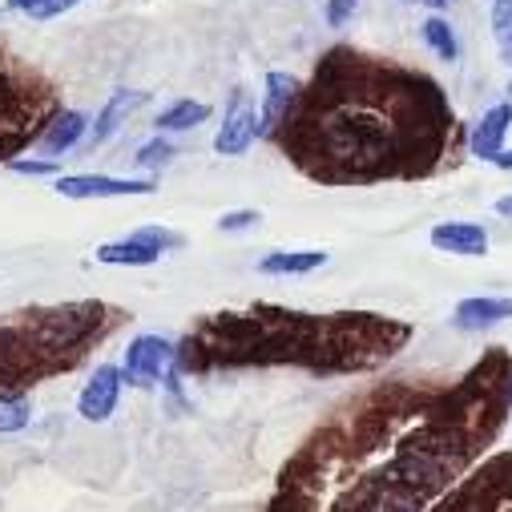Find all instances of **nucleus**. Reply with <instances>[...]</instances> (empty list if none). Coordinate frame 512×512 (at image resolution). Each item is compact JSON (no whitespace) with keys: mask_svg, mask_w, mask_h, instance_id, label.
I'll use <instances>...</instances> for the list:
<instances>
[{"mask_svg":"<svg viewBox=\"0 0 512 512\" xmlns=\"http://www.w3.org/2000/svg\"><path fill=\"white\" fill-rule=\"evenodd\" d=\"M512 412V355L456 379H388L343 400L279 468L267 512H428Z\"/></svg>","mask_w":512,"mask_h":512,"instance_id":"1","label":"nucleus"},{"mask_svg":"<svg viewBox=\"0 0 512 512\" xmlns=\"http://www.w3.org/2000/svg\"><path fill=\"white\" fill-rule=\"evenodd\" d=\"M275 146L315 186L428 182L460 162L464 130L432 73L335 45L299 85Z\"/></svg>","mask_w":512,"mask_h":512,"instance_id":"2","label":"nucleus"},{"mask_svg":"<svg viewBox=\"0 0 512 512\" xmlns=\"http://www.w3.org/2000/svg\"><path fill=\"white\" fill-rule=\"evenodd\" d=\"M412 323L379 311H295L250 303L202 315L174 343L178 375L299 367L307 375H367L392 363L412 343Z\"/></svg>","mask_w":512,"mask_h":512,"instance_id":"3","label":"nucleus"},{"mask_svg":"<svg viewBox=\"0 0 512 512\" xmlns=\"http://www.w3.org/2000/svg\"><path fill=\"white\" fill-rule=\"evenodd\" d=\"M130 311L105 299L33 303L0 319V396H25L37 383L77 371Z\"/></svg>","mask_w":512,"mask_h":512,"instance_id":"4","label":"nucleus"},{"mask_svg":"<svg viewBox=\"0 0 512 512\" xmlns=\"http://www.w3.org/2000/svg\"><path fill=\"white\" fill-rule=\"evenodd\" d=\"M61 109L57 85L9 45H0V166L37 146Z\"/></svg>","mask_w":512,"mask_h":512,"instance_id":"5","label":"nucleus"},{"mask_svg":"<svg viewBox=\"0 0 512 512\" xmlns=\"http://www.w3.org/2000/svg\"><path fill=\"white\" fill-rule=\"evenodd\" d=\"M428 512H512V452L476 460Z\"/></svg>","mask_w":512,"mask_h":512,"instance_id":"6","label":"nucleus"},{"mask_svg":"<svg viewBox=\"0 0 512 512\" xmlns=\"http://www.w3.org/2000/svg\"><path fill=\"white\" fill-rule=\"evenodd\" d=\"M170 367H174V343L162 335H138V339H130V347H125L121 379L134 383V388H150V383H158Z\"/></svg>","mask_w":512,"mask_h":512,"instance_id":"7","label":"nucleus"},{"mask_svg":"<svg viewBox=\"0 0 512 512\" xmlns=\"http://www.w3.org/2000/svg\"><path fill=\"white\" fill-rule=\"evenodd\" d=\"M61 198H125V194H154V178H109V174H65L53 186Z\"/></svg>","mask_w":512,"mask_h":512,"instance_id":"8","label":"nucleus"},{"mask_svg":"<svg viewBox=\"0 0 512 512\" xmlns=\"http://www.w3.org/2000/svg\"><path fill=\"white\" fill-rule=\"evenodd\" d=\"M121 367H113V363H101L93 375H89V383L81 388V396H77V412H81V420H89V424H101V420H109L113 416V408H117V400H121Z\"/></svg>","mask_w":512,"mask_h":512,"instance_id":"9","label":"nucleus"},{"mask_svg":"<svg viewBox=\"0 0 512 512\" xmlns=\"http://www.w3.org/2000/svg\"><path fill=\"white\" fill-rule=\"evenodd\" d=\"M254 109H250V97L238 89L234 97H230V109H226V117H222V130H218V138H214V150L222 154V158H238V154H246L250 150V142L259 138L254 134Z\"/></svg>","mask_w":512,"mask_h":512,"instance_id":"10","label":"nucleus"},{"mask_svg":"<svg viewBox=\"0 0 512 512\" xmlns=\"http://www.w3.org/2000/svg\"><path fill=\"white\" fill-rule=\"evenodd\" d=\"M299 77H291V73H267V97H263V113L254 117L259 125H254V134L259 138H271L275 142V134H279V125H283V117L291 113V105H295V97H299Z\"/></svg>","mask_w":512,"mask_h":512,"instance_id":"11","label":"nucleus"},{"mask_svg":"<svg viewBox=\"0 0 512 512\" xmlns=\"http://www.w3.org/2000/svg\"><path fill=\"white\" fill-rule=\"evenodd\" d=\"M432 246L444 254H460V259H484L488 254V230L480 222H436L432 226Z\"/></svg>","mask_w":512,"mask_h":512,"instance_id":"12","label":"nucleus"},{"mask_svg":"<svg viewBox=\"0 0 512 512\" xmlns=\"http://www.w3.org/2000/svg\"><path fill=\"white\" fill-rule=\"evenodd\" d=\"M508 130H512V101H500V105H492L484 117H480V125L472 130V138H468V150H472V158H484V162H492L500 150H504V138H508Z\"/></svg>","mask_w":512,"mask_h":512,"instance_id":"13","label":"nucleus"},{"mask_svg":"<svg viewBox=\"0 0 512 512\" xmlns=\"http://www.w3.org/2000/svg\"><path fill=\"white\" fill-rule=\"evenodd\" d=\"M150 101V93H142V89H121V93H113L109 101H105V109L97 113V125L89 130V150H97V146H105L117 130H121V121L130 117L134 109H142Z\"/></svg>","mask_w":512,"mask_h":512,"instance_id":"14","label":"nucleus"},{"mask_svg":"<svg viewBox=\"0 0 512 512\" xmlns=\"http://www.w3.org/2000/svg\"><path fill=\"white\" fill-rule=\"evenodd\" d=\"M504 319H512V299H500V295H472L456 303V315H452L460 331H488Z\"/></svg>","mask_w":512,"mask_h":512,"instance_id":"15","label":"nucleus"},{"mask_svg":"<svg viewBox=\"0 0 512 512\" xmlns=\"http://www.w3.org/2000/svg\"><path fill=\"white\" fill-rule=\"evenodd\" d=\"M158 259H162V250L142 230H134L130 238L97 246V263H105V267H154Z\"/></svg>","mask_w":512,"mask_h":512,"instance_id":"16","label":"nucleus"},{"mask_svg":"<svg viewBox=\"0 0 512 512\" xmlns=\"http://www.w3.org/2000/svg\"><path fill=\"white\" fill-rule=\"evenodd\" d=\"M85 130H89V121H85V113H77V109H61L57 117H53V125L41 134V150L45 154H65V150H73L81 138H85Z\"/></svg>","mask_w":512,"mask_h":512,"instance_id":"17","label":"nucleus"},{"mask_svg":"<svg viewBox=\"0 0 512 512\" xmlns=\"http://www.w3.org/2000/svg\"><path fill=\"white\" fill-rule=\"evenodd\" d=\"M327 267V250H271L259 263L263 275H311Z\"/></svg>","mask_w":512,"mask_h":512,"instance_id":"18","label":"nucleus"},{"mask_svg":"<svg viewBox=\"0 0 512 512\" xmlns=\"http://www.w3.org/2000/svg\"><path fill=\"white\" fill-rule=\"evenodd\" d=\"M206 117H210V105H202V101H174L170 109H162L158 130L162 134H182V130H194V125H202Z\"/></svg>","mask_w":512,"mask_h":512,"instance_id":"19","label":"nucleus"},{"mask_svg":"<svg viewBox=\"0 0 512 512\" xmlns=\"http://www.w3.org/2000/svg\"><path fill=\"white\" fill-rule=\"evenodd\" d=\"M492 37L504 65H512V0H492Z\"/></svg>","mask_w":512,"mask_h":512,"instance_id":"20","label":"nucleus"},{"mask_svg":"<svg viewBox=\"0 0 512 512\" xmlns=\"http://www.w3.org/2000/svg\"><path fill=\"white\" fill-rule=\"evenodd\" d=\"M424 41L436 49V57H444V61H456L460 57V41H456V33H452V25L444 21V17H428L424 21Z\"/></svg>","mask_w":512,"mask_h":512,"instance_id":"21","label":"nucleus"},{"mask_svg":"<svg viewBox=\"0 0 512 512\" xmlns=\"http://www.w3.org/2000/svg\"><path fill=\"white\" fill-rule=\"evenodd\" d=\"M33 420L29 396H0V432H21Z\"/></svg>","mask_w":512,"mask_h":512,"instance_id":"22","label":"nucleus"},{"mask_svg":"<svg viewBox=\"0 0 512 512\" xmlns=\"http://www.w3.org/2000/svg\"><path fill=\"white\" fill-rule=\"evenodd\" d=\"M170 158H174V146H170V142L158 134L154 142H146V146L138 150V158H134V162H138L142 170H158V166H166Z\"/></svg>","mask_w":512,"mask_h":512,"instance_id":"23","label":"nucleus"},{"mask_svg":"<svg viewBox=\"0 0 512 512\" xmlns=\"http://www.w3.org/2000/svg\"><path fill=\"white\" fill-rule=\"evenodd\" d=\"M254 222H263V218H259V210H230V214H222V218H218V230L238 234V230H250Z\"/></svg>","mask_w":512,"mask_h":512,"instance_id":"24","label":"nucleus"},{"mask_svg":"<svg viewBox=\"0 0 512 512\" xmlns=\"http://www.w3.org/2000/svg\"><path fill=\"white\" fill-rule=\"evenodd\" d=\"M359 9V0H327V25L331 29H343Z\"/></svg>","mask_w":512,"mask_h":512,"instance_id":"25","label":"nucleus"},{"mask_svg":"<svg viewBox=\"0 0 512 512\" xmlns=\"http://www.w3.org/2000/svg\"><path fill=\"white\" fill-rule=\"evenodd\" d=\"M9 170L13 174H25V178H41V174H57V162H29V158H17V162H9Z\"/></svg>","mask_w":512,"mask_h":512,"instance_id":"26","label":"nucleus"},{"mask_svg":"<svg viewBox=\"0 0 512 512\" xmlns=\"http://www.w3.org/2000/svg\"><path fill=\"white\" fill-rule=\"evenodd\" d=\"M53 5H57V0H9V9H17V13H29V17H37V21H45Z\"/></svg>","mask_w":512,"mask_h":512,"instance_id":"27","label":"nucleus"},{"mask_svg":"<svg viewBox=\"0 0 512 512\" xmlns=\"http://www.w3.org/2000/svg\"><path fill=\"white\" fill-rule=\"evenodd\" d=\"M77 5H81V0H57V5L49 9V17H61V13H69V9H77ZM49 17H45V21H49Z\"/></svg>","mask_w":512,"mask_h":512,"instance_id":"28","label":"nucleus"},{"mask_svg":"<svg viewBox=\"0 0 512 512\" xmlns=\"http://www.w3.org/2000/svg\"><path fill=\"white\" fill-rule=\"evenodd\" d=\"M492 166H496V170H508V174H512V150H500V154L492 158Z\"/></svg>","mask_w":512,"mask_h":512,"instance_id":"29","label":"nucleus"},{"mask_svg":"<svg viewBox=\"0 0 512 512\" xmlns=\"http://www.w3.org/2000/svg\"><path fill=\"white\" fill-rule=\"evenodd\" d=\"M496 214H504V218H512V194H504V198L496 202Z\"/></svg>","mask_w":512,"mask_h":512,"instance_id":"30","label":"nucleus"},{"mask_svg":"<svg viewBox=\"0 0 512 512\" xmlns=\"http://www.w3.org/2000/svg\"><path fill=\"white\" fill-rule=\"evenodd\" d=\"M420 5H428V9H448L452 0H420Z\"/></svg>","mask_w":512,"mask_h":512,"instance_id":"31","label":"nucleus"},{"mask_svg":"<svg viewBox=\"0 0 512 512\" xmlns=\"http://www.w3.org/2000/svg\"><path fill=\"white\" fill-rule=\"evenodd\" d=\"M508 97H512V85H508Z\"/></svg>","mask_w":512,"mask_h":512,"instance_id":"32","label":"nucleus"}]
</instances>
